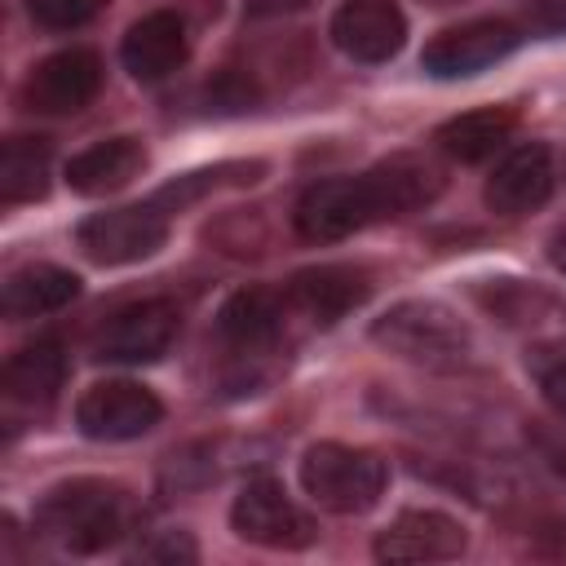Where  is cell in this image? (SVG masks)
I'll return each mask as SVG.
<instances>
[{
	"label": "cell",
	"instance_id": "cell-4",
	"mask_svg": "<svg viewBox=\"0 0 566 566\" xmlns=\"http://www.w3.org/2000/svg\"><path fill=\"white\" fill-rule=\"evenodd\" d=\"M296 478H301V491L318 509L354 517V513H367L380 504V495L389 486V464L367 447L314 442V447H305Z\"/></svg>",
	"mask_w": 566,
	"mask_h": 566
},
{
	"label": "cell",
	"instance_id": "cell-27",
	"mask_svg": "<svg viewBox=\"0 0 566 566\" xmlns=\"http://www.w3.org/2000/svg\"><path fill=\"white\" fill-rule=\"evenodd\" d=\"M517 22L531 40L535 35H566V0H526Z\"/></svg>",
	"mask_w": 566,
	"mask_h": 566
},
{
	"label": "cell",
	"instance_id": "cell-15",
	"mask_svg": "<svg viewBox=\"0 0 566 566\" xmlns=\"http://www.w3.org/2000/svg\"><path fill=\"white\" fill-rule=\"evenodd\" d=\"M469 548L460 517L442 509H402L371 544L376 562H451Z\"/></svg>",
	"mask_w": 566,
	"mask_h": 566
},
{
	"label": "cell",
	"instance_id": "cell-20",
	"mask_svg": "<svg viewBox=\"0 0 566 566\" xmlns=\"http://www.w3.org/2000/svg\"><path fill=\"white\" fill-rule=\"evenodd\" d=\"M80 296V279L62 265H49V261H35V265H22L4 279V292H0V310L4 318L22 323V318H44V314H57L66 310L71 301Z\"/></svg>",
	"mask_w": 566,
	"mask_h": 566
},
{
	"label": "cell",
	"instance_id": "cell-23",
	"mask_svg": "<svg viewBox=\"0 0 566 566\" xmlns=\"http://www.w3.org/2000/svg\"><path fill=\"white\" fill-rule=\"evenodd\" d=\"M526 371H531L539 398H544L557 416H566V332L535 340V345L526 349Z\"/></svg>",
	"mask_w": 566,
	"mask_h": 566
},
{
	"label": "cell",
	"instance_id": "cell-19",
	"mask_svg": "<svg viewBox=\"0 0 566 566\" xmlns=\"http://www.w3.org/2000/svg\"><path fill=\"white\" fill-rule=\"evenodd\" d=\"M513 133H517V111L513 106H478V111L451 115L433 133V142L447 159L482 164V159H495L500 150H509Z\"/></svg>",
	"mask_w": 566,
	"mask_h": 566
},
{
	"label": "cell",
	"instance_id": "cell-16",
	"mask_svg": "<svg viewBox=\"0 0 566 566\" xmlns=\"http://www.w3.org/2000/svg\"><path fill=\"white\" fill-rule=\"evenodd\" d=\"M186 57H190V27L172 9H155V13L137 18L119 40V62L142 84L168 80L172 71L186 66Z\"/></svg>",
	"mask_w": 566,
	"mask_h": 566
},
{
	"label": "cell",
	"instance_id": "cell-29",
	"mask_svg": "<svg viewBox=\"0 0 566 566\" xmlns=\"http://www.w3.org/2000/svg\"><path fill=\"white\" fill-rule=\"evenodd\" d=\"M548 261L566 274V226H562V230H553V239H548Z\"/></svg>",
	"mask_w": 566,
	"mask_h": 566
},
{
	"label": "cell",
	"instance_id": "cell-22",
	"mask_svg": "<svg viewBox=\"0 0 566 566\" xmlns=\"http://www.w3.org/2000/svg\"><path fill=\"white\" fill-rule=\"evenodd\" d=\"M261 172H265L261 159H226V164H212V168H195V172H186V177H172L168 186H159V190L150 195V203H159V208L172 217V212H186L190 203L208 199L212 190L252 186V181H261Z\"/></svg>",
	"mask_w": 566,
	"mask_h": 566
},
{
	"label": "cell",
	"instance_id": "cell-21",
	"mask_svg": "<svg viewBox=\"0 0 566 566\" xmlns=\"http://www.w3.org/2000/svg\"><path fill=\"white\" fill-rule=\"evenodd\" d=\"M53 172V142L35 133H13L0 146V203L18 208L31 199H44Z\"/></svg>",
	"mask_w": 566,
	"mask_h": 566
},
{
	"label": "cell",
	"instance_id": "cell-10",
	"mask_svg": "<svg viewBox=\"0 0 566 566\" xmlns=\"http://www.w3.org/2000/svg\"><path fill=\"white\" fill-rule=\"evenodd\" d=\"M102 57L93 49H57L22 80V106L31 115H75L102 93Z\"/></svg>",
	"mask_w": 566,
	"mask_h": 566
},
{
	"label": "cell",
	"instance_id": "cell-12",
	"mask_svg": "<svg viewBox=\"0 0 566 566\" xmlns=\"http://www.w3.org/2000/svg\"><path fill=\"white\" fill-rule=\"evenodd\" d=\"M287 318H292V310H287L283 292L243 287V292L226 296V305L217 310V336L230 349V358L248 367V363L270 358L283 345Z\"/></svg>",
	"mask_w": 566,
	"mask_h": 566
},
{
	"label": "cell",
	"instance_id": "cell-26",
	"mask_svg": "<svg viewBox=\"0 0 566 566\" xmlns=\"http://www.w3.org/2000/svg\"><path fill=\"white\" fill-rule=\"evenodd\" d=\"M133 557H142V562H195L199 548L186 531H155V539H142L133 548Z\"/></svg>",
	"mask_w": 566,
	"mask_h": 566
},
{
	"label": "cell",
	"instance_id": "cell-7",
	"mask_svg": "<svg viewBox=\"0 0 566 566\" xmlns=\"http://www.w3.org/2000/svg\"><path fill=\"white\" fill-rule=\"evenodd\" d=\"M230 526L239 539L261 544V548H279V553L310 548L318 539L314 517L270 473H256L239 486V495L230 504Z\"/></svg>",
	"mask_w": 566,
	"mask_h": 566
},
{
	"label": "cell",
	"instance_id": "cell-17",
	"mask_svg": "<svg viewBox=\"0 0 566 566\" xmlns=\"http://www.w3.org/2000/svg\"><path fill=\"white\" fill-rule=\"evenodd\" d=\"M66 385V349L57 336H35L31 345H22L4 371H0V389L9 407H53V398Z\"/></svg>",
	"mask_w": 566,
	"mask_h": 566
},
{
	"label": "cell",
	"instance_id": "cell-6",
	"mask_svg": "<svg viewBox=\"0 0 566 566\" xmlns=\"http://www.w3.org/2000/svg\"><path fill=\"white\" fill-rule=\"evenodd\" d=\"M181 332V310L168 296H142L106 314V323L93 336V358L97 363H119V367H142L155 363L172 349Z\"/></svg>",
	"mask_w": 566,
	"mask_h": 566
},
{
	"label": "cell",
	"instance_id": "cell-28",
	"mask_svg": "<svg viewBox=\"0 0 566 566\" xmlns=\"http://www.w3.org/2000/svg\"><path fill=\"white\" fill-rule=\"evenodd\" d=\"M310 0H243V9H248V18H283V13H296V9H305Z\"/></svg>",
	"mask_w": 566,
	"mask_h": 566
},
{
	"label": "cell",
	"instance_id": "cell-3",
	"mask_svg": "<svg viewBox=\"0 0 566 566\" xmlns=\"http://www.w3.org/2000/svg\"><path fill=\"white\" fill-rule=\"evenodd\" d=\"M371 340L429 371H460L473 363L469 323L447 301H433V296H411V301L389 305L371 323Z\"/></svg>",
	"mask_w": 566,
	"mask_h": 566
},
{
	"label": "cell",
	"instance_id": "cell-2",
	"mask_svg": "<svg viewBox=\"0 0 566 566\" xmlns=\"http://www.w3.org/2000/svg\"><path fill=\"white\" fill-rule=\"evenodd\" d=\"M35 539L71 557H97L115 548L133 531V500L119 482L106 478H71L40 495L31 513Z\"/></svg>",
	"mask_w": 566,
	"mask_h": 566
},
{
	"label": "cell",
	"instance_id": "cell-18",
	"mask_svg": "<svg viewBox=\"0 0 566 566\" xmlns=\"http://www.w3.org/2000/svg\"><path fill=\"white\" fill-rule=\"evenodd\" d=\"M146 159L150 155H146V146L137 137H106V142H93L88 150L66 159V186L75 195H88V199L115 195L133 177H142Z\"/></svg>",
	"mask_w": 566,
	"mask_h": 566
},
{
	"label": "cell",
	"instance_id": "cell-25",
	"mask_svg": "<svg viewBox=\"0 0 566 566\" xmlns=\"http://www.w3.org/2000/svg\"><path fill=\"white\" fill-rule=\"evenodd\" d=\"M203 102H208V111L239 115V111H252V106L261 102V88H256L252 75H243V71H226V75H217V80L203 88Z\"/></svg>",
	"mask_w": 566,
	"mask_h": 566
},
{
	"label": "cell",
	"instance_id": "cell-14",
	"mask_svg": "<svg viewBox=\"0 0 566 566\" xmlns=\"http://www.w3.org/2000/svg\"><path fill=\"white\" fill-rule=\"evenodd\" d=\"M553 186H557L553 150L544 142H522L495 159V168L482 186V199L495 217H526L548 203Z\"/></svg>",
	"mask_w": 566,
	"mask_h": 566
},
{
	"label": "cell",
	"instance_id": "cell-5",
	"mask_svg": "<svg viewBox=\"0 0 566 566\" xmlns=\"http://www.w3.org/2000/svg\"><path fill=\"white\" fill-rule=\"evenodd\" d=\"M531 35L522 31L517 18H469L460 27L438 31L424 53H420V71L433 80H469L491 71L495 62L513 57Z\"/></svg>",
	"mask_w": 566,
	"mask_h": 566
},
{
	"label": "cell",
	"instance_id": "cell-24",
	"mask_svg": "<svg viewBox=\"0 0 566 566\" xmlns=\"http://www.w3.org/2000/svg\"><path fill=\"white\" fill-rule=\"evenodd\" d=\"M111 0H27V13L44 31H80L88 27Z\"/></svg>",
	"mask_w": 566,
	"mask_h": 566
},
{
	"label": "cell",
	"instance_id": "cell-8",
	"mask_svg": "<svg viewBox=\"0 0 566 566\" xmlns=\"http://www.w3.org/2000/svg\"><path fill=\"white\" fill-rule=\"evenodd\" d=\"M168 221L172 217L150 199L128 203V208H106L75 226V243L97 265H133V261L155 256L168 243Z\"/></svg>",
	"mask_w": 566,
	"mask_h": 566
},
{
	"label": "cell",
	"instance_id": "cell-9",
	"mask_svg": "<svg viewBox=\"0 0 566 566\" xmlns=\"http://www.w3.org/2000/svg\"><path fill=\"white\" fill-rule=\"evenodd\" d=\"M159 420L164 402L137 380H97L75 398V429L93 442H133Z\"/></svg>",
	"mask_w": 566,
	"mask_h": 566
},
{
	"label": "cell",
	"instance_id": "cell-1",
	"mask_svg": "<svg viewBox=\"0 0 566 566\" xmlns=\"http://www.w3.org/2000/svg\"><path fill=\"white\" fill-rule=\"evenodd\" d=\"M447 186V172L433 155H389L354 177H323L301 190L292 208V226L310 243L349 239L376 221H398L429 208Z\"/></svg>",
	"mask_w": 566,
	"mask_h": 566
},
{
	"label": "cell",
	"instance_id": "cell-30",
	"mask_svg": "<svg viewBox=\"0 0 566 566\" xmlns=\"http://www.w3.org/2000/svg\"><path fill=\"white\" fill-rule=\"evenodd\" d=\"M429 4H455V0H429Z\"/></svg>",
	"mask_w": 566,
	"mask_h": 566
},
{
	"label": "cell",
	"instance_id": "cell-11",
	"mask_svg": "<svg viewBox=\"0 0 566 566\" xmlns=\"http://www.w3.org/2000/svg\"><path fill=\"white\" fill-rule=\"evenodd\" d=\"M371 296V274L349 261H323L305 265L283 283V301L292 318H305L314 327H332L345 314H354Z\"/></svg>",
	"mask_w": 566,
	"mask_h": 566
},
{
	"label": "cell",
	"instance_id": "cell-13",
	"mask_svg": "<svg viewBox=\"0 0 566 566\" xmlns=\"http://www.w3.org/2000/svg\"><path fill=\"white\" fill-rule=\"evenodd\" d=\"M332 44L363 66H380L407 44V13L398 0H345L327 22Z\"/></svg>",
	"mask_w": 566,
	"mask_h": 566
}]
</instances>
